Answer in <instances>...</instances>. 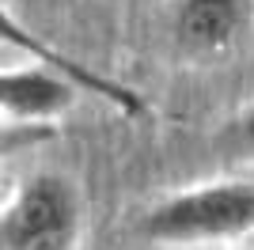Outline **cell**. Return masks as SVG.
<instances>
[{
    "instance_id": "1",
    "label": "cell",
    "mask_w": 254,
    "mask_h": 250,
    "mask_svg": "<svg viewBox=\"0 0 254 250\" xmlns=\"http://www.w3.org/2000/svg\"><path fill=\"white\" fill-rule=\"evenodd\" d=\"M254 231V182H212L159 201L140 216L152 243H212Z\"/></svg>"
},
{
    "instance_id": "2",
    "label": "cell",
    "mask_w": 254,
    "mask_h": 250,
    "mask_svg": "<svg viewBox=\"0 0 254 250\" xmlns=\"http://www.w3.org/2000/svg\"><path fill=\"white\" fill-rule=\"evenodd\" d=\"M80 197L61 175H31L0 212V250H72Z\"/></svg>"
},
{
    "instance_id": "3",
    "label": "cell",
    "mask_w": 254,
    "mask_h": 250,
    "mask_svg": "<svg viewBox=\"0 0 254 250\" xmlns=\"http://www.w3.org/2000/svg\"><path fill=\"white\" fill-rule=\"evenodd\" d=\"M0 46H11V50L27 53L34 64H42V68H50V72L72 80L80 91L106 99L118 114H126V118H144V114H148V103H144L133 87H126V83H118V80H110V76L95 72L91 64L76 61V57H68V53L53 50L50 42H42L31 27H27V23L19 19V15H11L4 0H0Z\"/></svg>"
},
{
    "instance_id": "4",
    "label": "cell",
    "mask_w": 254,
    "mask_h": 250,
    "mask_svg": "<svg viewBox=\"0 0 254 250\" xmlns=\"http://www.w3.org/2000/svg\"><path fill=\"white\" fill-rule=\"evenodd\" d=\"M72 80L50 72L42 64L34 68H0V118L11 125H50L76 103Z\"/></svg>"
},
{
    "instance_id": "5",
    "label": "cell",
    "mask_w": 254,
    "mask_h": 250,
    "mask_svg": "<svg viewBox=\"0 0 254 250\" xmlns=\"http://www.w3.org/2000/svg\"><path fill=\"white\" fill-rule=\"evenodd\" d=\"M243 27V0H182L175 11V38L193 57L224 53Z\"/></svg>"
},
{
    "instance_id": "6",
    "label": "cell",
    "mask_w": 254,
    "mask_h": 250,
    "mask_svg": "<svg viewBox=\"0 0 254 250\" xmlns=\"http://www.w3.org/2000/svg\"><path fill=\"white\" fill-rule=\"evenodd\" d=\"M57 129L53 125H11V122H0V163L11 156H19L27 148L42 144V140H53Z\"/></svg>"
},
{
    "instance_id": "7",
    "label": "cell",
    "mask_w": 254,
    "mask_h": 250,
    "mask_svg": "<svg viewBox=\"0 0 254 250\" xmlns=\"http://www.w3.org/2000/svg\"><path fill=\"white\" fill-rule=\"evenodd\" d=\"M235 129H239V140H243L247 148H254V110H247V114L235 122Z\"/></svg>"
}]
</instances>
